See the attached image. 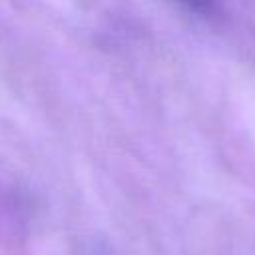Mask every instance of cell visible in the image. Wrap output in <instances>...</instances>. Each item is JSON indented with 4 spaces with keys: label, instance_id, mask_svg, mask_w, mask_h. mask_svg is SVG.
I'll return each instance as SVG.
<instances>
[{
    "label": "cell",
    "instance_id": "cell-1",
    "mask_svg": "<svg viewBox=\"0 0 255 255\" xmlns=\"http://www.w3.org/2000/svg\"><path fill=\"white\" fill-rule=\"evenodd\" d=\"M183 2H187L189 6H201L205 0H183Z\"/></svg>",
    "mask_w": 255,
    "mask_h": 255
}]
</instances>
